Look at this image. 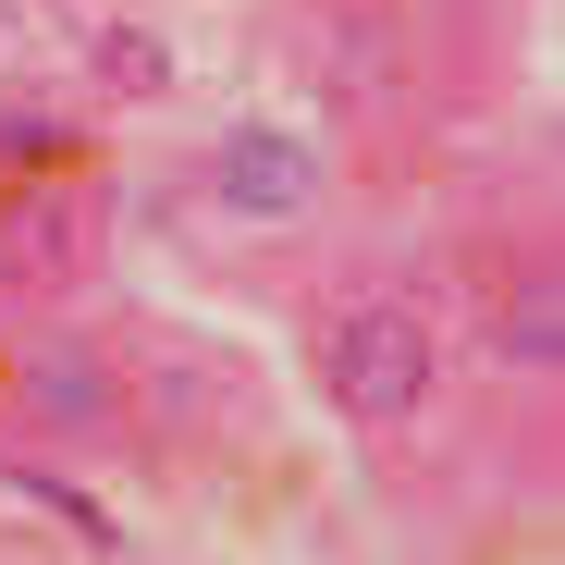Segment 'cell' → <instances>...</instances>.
Returning <instances> with one entry per match:
<instances>
[{"label":"cell","instance_id":"5b68a950","mask_svg":"<svg viewBox=\"0 0 565 565\" xmlns=\"http://www.w3.org/2000/svg\"><path fill=\"white\" fill-rule=\"evenodd\" d=\"M492 356H504V369H541V382L565 369V282H553V258L492 308Z\"/></svg>","mask_w":565,"mask_h":565},{"label":"cell","instance_id":"6da1fadb","mask_svg":"<svg viewBox=\"0 0 565 565\" xmlns=\"http://www.w3.org/2000/svg\"><path fill=\"white\" fill-rule=\"evenodd\" d=\"M320 382H332V406H344L356 430H418V406H430V382H443V344H430L418 308L369 296V308H332Z\"/></svg>","mask_w":565,"mask_h":565},{"label":"cell","instance_id":"7a4b0ae2","mask_svg":"<svg viewBox=\"0 0 565 565\" xmlns=\"http://www.w3.org/2000/svg\"><path fill=\"white\" fill-rule=\"evenodd\" d=\"M13 406H25V430H50V443H124V418H136L124 369L86 344V332H38V344L13 356Z\"/></svg>","mask_w":565,"mask_h":565},{"label":"cell","instance_id":"52a82bcc","mask_svg":"<svg viewBox=\"0 0 565 565\" xmlns=\"http://www.w3.org/2000/svg\"><path fill=\"white\" fill-rule=\"evenodd\" d=\"M99 86H111V99H160V86H172V50H160L148 25H99Z\"/></svg>","mask_w":565,"mask_h":565},{"label":"cell","instance_id":"8992f818","mask_svg":"<svg viewBox=\"0 0 565 565\" xmlns=\"http://www.w3.org/2000/svg\"><path fill=\"white\" fill-rule=\"evenodd\" d=\"M86 160V124L50 111V99H13L0 111V172H74Z\"/></svg>","mask_w":565,"mask_h":565},{"label":"cell","instance_id":"3957f363","mask_svg":"<svg viewBox=\"0 0 565 565\" xmlns=\"http://www.w3.org/2000/svg\"><path fill=\"white\" fill-rule=\"evenodd\" d=\"M210 198L234 222H296V210H320V160H308V136H282V124H234L210 148Z\"/></svg>","mask_w":565,"mask_h":565},{"label":"cell","instance_id":"277c9868","mask_svg":"<svg viewBox=\"0 0 565 565\" xmlns=\"http://www.w3.org/2000/svg\"><path fill=\"white\" fill-rule=\"evenodd\" d=\"M74 270V198L62 172H13L0 184V296H50Z\"/></svg>","mask_w":565,"mask_h":565}]
</instances>
